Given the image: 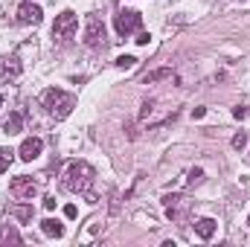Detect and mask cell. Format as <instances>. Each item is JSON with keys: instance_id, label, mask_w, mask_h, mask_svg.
Instances as JSON below:
<instances>
[{"instance_id": "6da1fadb", "label": "cell", "mask_w": 250, "mask_h": 247, "mask_svg": "<svg viewBox=\"0 0 250 247\" xmlns=\"http://www.w3.org/2000/svg\"><path fill=\"white\" fill-rule=\"evenodd\" d=\"M93 178H96V172H93V166H90V163H84V160H73V163L67 166V172H64L62 186L67 189V192H79V195H87V198H90V204H93V201H96V198L90 195Z\"/></svg>"}, {"instance_id": "7a4b0ae2", "label": "cell", "mask_w": 250, "mask_h": 247, "mask_svg": "<svg viewBox=\"0 0 250 247\" xmlns=\"http://www.w3.org/2000/svg\"><path fill=\"white\" fill-rule=\"evenodd\" d=\"M41 105L47 108V114H50V117L64 120V117H70V114H73L76 99H73L70 93L59 90V87H47V90H44V96H41Z\"/></svg>"}, {"instance_id": "3957f363", "label": "cell", "mask_w": 250, "mask_h": 247, "mask_svg": "<svg viewBox=\"0 0 250 247\" xmlns=\"http://www.w3.org/2000/svg\"><path fill=\"white\" fill-rule=\"evenodd\" d=\"M76 29H79V15L73 9H64L53 23V41L56 44H70L76 38Z\"/></svg>"}, {"instance_id": "277c9868", "label": "cell", "mask_w": 250, "mask_h": 247, "mask_svg": "<svg viewBox=\"0 0 250 247\" xmlns=\"http://www.w3.org/2000/svg\"><path fill=\"white\" fill-rule=\"evenodd\" d=\"M84 44H87L90 50H99V47H105V44H108L105 23H102L96 15H90V18H87V26H84Z\"/></svg>"}, {"instance_id": "5b68a950", "label": "cell", "mask_w": 250, "mask_h": 247, "mask_svg": "<svg viewBox=\"0 0 250 247\" xmlns=\"http://www.w3.org/2000/svg\"><path fill=\"white\" fill-rule=\"evenodd\" d=\"M114 26H117V32L125 38V35H131V32H137L143 26V15L140 12H131V9H120L117 18H114Z\"/></svg>"}, {"instance_id": "8992f818", "label": "cell", "mask_w": 250, "mask_h": 247, "mask_svg": "<svg viewBox=\"0 0 250 247\" xmlns=\"http://www.w3.org/2000/svg\"><path fill=\"white\" fill-rule=\"evenodd\" d=\"M163 204H166V215L172 221H184L189 215V209H192V201H189L187 195H166Z\"/></svg>"}, {"instance_id": "52a82bcc", "label": "cell", "mask_w": 250, "mask_h": 247, "mask_svg": "<svg viewBox=\"0 0 250 247\" xmlns=\"http://www.w3.org/2000/svg\"><path fill=\"white\" fill-rule=\"evenodd\" d=\"M9 192L18 198V201H32L35 198V192H38V186L32 178H26V175H18L12 184H9Z\"/></svg>"}, {"instance_id": "ba28073f", "label": "cell", "mask_w": 250, "mask_h": 247, "mask_svg": "<svg viewBox=\"0 0 250 247\" xmlns=\"http://www.w3.org/2000/svg\"><path fill=\"white\" fill-rule=\"evenodd\" d=\"M41 18H44V12H41V6H35L32 0H26V3L18 6V21H21V23L35 26V23H41Z\"/></svg>"}, {"instance_id": "9c48e42d", "label": "cell", "mask_w": 250, "mask_h": 247, "mask_svg": "<svg viewBox=\"0 0 250 247\" xmlns=\"http://www.w3.org/2000/svg\"><path fill=\"white\" fill-rule=\"evenodd\" d=\"M41 148H44V143H41V137H29V140H23L21 143V148H18V154H21V160H26V163H32L38 154H41Z\"/></svg>"}, {"instance_id": "30bf717a", "label": "cell", "mask_w": 250, "mask_h": 247, "mask_svg": "<svg viewBox=\"0 0 250 247\" xmlns=\"http://www.w3.org/2000/svg\"><path fill=\"white\" fill-rule=\"evenodd\" d=\"M215 230H218V221H215V218H198V221H195V233H198L204 242H207V239H212V236H215Z\"/></svg>"}, {"instance_id": "8fae6325", "label": "cell", "mask_w": 250, "mask_h": 247, "mask_svg": "<svg viewBox=\"0 0 250 247\" xmlns=\"http://www.w3.org/2000/svg\"><path fill=\"white\" fill-rule=\"evenodd\" d=\"M21 73V62H18V56H6L3 64H0V82L3 79H15Z\"/></svg>"}, {"instance_id": "7c38bea8", "label": "cell", "mask_w": 250, "mask_h": 247, "mask_svg": "<svg viewBox=\"0 0 250 247\" xmlns=\"http://www.w3.org/2000/svg\"><path fill=\"white\" fill-rule=\"evenodd\" d=\"M21 128H23V117H21L18 111H12V114L3 120V134H9V137H12V134H21Z\"/></svg>"}, {"instance_id": "4fadbf2b", "label": "cell", "mask_w": 250, "mask_h": 247, "mask_svg": "<svg viewBox=\"0 0 250 247\" xmlns=\"http://www.w3.org/2000/svg\"><path fill=\"white\" fill-rule=\"evenodd\" d=\"M32 212H35V209H32L29 204H12V206H9V215H15V218L23 221V224L32 221Z\"/></svg>"}, {"instance_id": "5bb4252c", "label": "cell", "mask_w": 250, "mask_h": 247, "mask_svg": "<svg viewBox=\"0 0 250 247\" xmlns=\"http://www.w3.org/2000/svg\"><path fill=\"white\" fill-rule=\"evenodd\" d=\"M9 242H12V245H21L23 239H21V233H18L12 224H0V245H9Z\"/></svg>"}, {"instance_id": "9a60e30c", "label": "cell", "mask_w": 250, "mask_h": 247, "mask_svg": "<svg viewBox=\"0 0 250 247\" xmlns=\"http://www.w3.org/2000/svg\"><path fill=\"white\" fill-rule=\"evenodd\" d=\"M41 230H44L47 236H53V239H62V236H64L62 221H56V218H47V221H41Z\"/></svg>"}, {"instance_id": "2e32d148", "label": "cell", "mask_w": 250, "mask_h": 247, "mask_svg": "<svg viewBox=\"0 0 250 247\" xmlns=\"http://www.w3.org/2000/svg\"><path fill=\"white\" fill-rule=\"evenodd\" d=\"M160 79H172V70L169 67H163V70H154V73H146V84H151V82H160Z\"/></svg>"}, {"instance_id": "e0dca14e", "label": "cell", "mask_w": 250, "mask_h": 247, "mask_svg": "<svg viewBox=\"0 0 250 247\" xmlns=\"http://www.w3.org/2000/svg\"><path fill=\"white\" fill-rule=\"evenodd\" d=\"M12 160H15V151L12 148H0V175L12 166Z\"/></svg>"}, {"instance_id": "ac0fdd59", "label": "cell", "mask_w": 250, "mask_h": 247, "mask_svg": "<svg viewBox=\"0 0 250 247\" xmlns=\"http://www.w3.org/2000/svg\"><path fill=\"white\" fill-rule=\"evenodd\" d=\"M230 145H233V148H236V151H242V148H245V145H248V134H245V131H239V134H236V137H233V140H230Z\"/></svg>"}, {"instance_id": "d6986e66", "label": "cell", "mask_w": 250, "mask_h": 247, "mask_svg": "<svg viewBox=\"0 0 250 247\" xmlns=\"http://www.w3.org/2000/svg\"><path fill=\"white\" fill-rule=\"evenodd\" d=\"M114 64H117V67H134V64H137V59H134V56H120Z\"/></svg>"}, {"instance_id": "ffe728a7", "label": "cell", "mask_w": 250, "mask_h": 247, "mask_svg": "<svg viewBox=\"0 0 250 247\" xmlns=\"http://www.w3.org/2000/svg\"><path fill=\"white\" fill-rule=\"evenodd\" d=\"M201 178H204V169H192L189 172V184H201Z\"/></svg>"}, {"instance_id": "44dd1931", "label": "cell", "mask_w": 250, "mask_h": 247, "mask_svg": "<svg viewBox=\"0 0 250 247\" xmlns=\"http://www.w3.org/2000/svg\"><path fill=\"white\" fill-rule=\"evenodd\" d=\"M64 215H67V218H76V215H79V209H76L73 204H67V206H64Z\"/></svg>"}, {"instance_id": "7402d4cb", "label": "cell", "mask_w": 250, "mask_h": 247, "mask_svg": "<svg viewBox=\"0 0 250 247\" xmlns=\"http://www.w3.org/2000/svg\"><path fill=\"white\" fill-rule=\"evenodd\" d=\"M137 44L146 47V44H148V32H137Z\"/></svg>"}, {"instance_id": "603a6c76", "label": "cell", "mask_w": 250, "mask_h": 247, "mask_svg": "<svg viewBox=\"0 0 250 247\" xmlns=\"http://www.w3.org/2000/svg\"><path fill=\"white\" fill-rule=\"evenodd\" d=\"M233 117H236V120H245V117H248V111H245V108H236V111H233Z\"/></svg>"}, {"instance_id": "cb8c5ba5", "label": "cell", "mask_w": 250, "mask_h": 247, "mask_svg": "<svg viewBox=\"0 0 250 247\" xmlns=\"http://www.w3.org/2000/svg\"><path fill=\"white\" fill-rule=\"evenodd\" d=\"M44 206H47V209H56V198H53V195H50V198H44Z\"/></svg>"}, {"instance_id": "d4e9b609", "label": "cell", "mask_w": 250, "mask_h": 247, "mask_svg": "<svg viewBox=\"0 0 250 247\" xmlns=\"http://www.w3.org/2000/svg\"><path fill=\"white\" fill-rule=\"evenodd\" d=\"M248 227H250V215H248Z\"/></svg>"}, {"instance_id": "484cf974", "label": "cell", "mask_w": 250, "mask_h": 247, "mask_svg": "<svg viewBox=\"0 0 250 247\" xmlns=\"http://www.w3.org/2000/svg\"><path fill=\"white\" fill-rule=\"evenodd\" d=\"M0 105H3V99H0Z\"/></svg>"}]
</instances>
